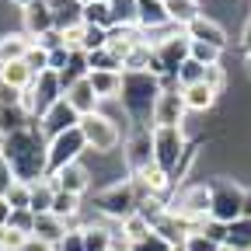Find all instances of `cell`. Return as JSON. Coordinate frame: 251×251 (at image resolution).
I'll use <instances>...</instances> for the list:
<instances>
[{
	"label": "cell",
	"mask_w": 251,
	"mask_h": 251,
	"mask_svg": "<svg viewBox=\"0 0 251 251\" xmlns=\"http://www.w3.org/2000/svg\"><path fill=\"white\" fill-rule=\"evenodd\" d=\"M181 248H185V251H224V244H216V241H213V237H206L202 230H196V234H188Z\"/></svg>",
	"instance_id": "41"
},
{
	"label": "cell",
	"mask_w": 251,
	"mask_h": 251,
	"mask_svg": "<svg viewBox=\"0 0 251 251\" xmlns=\"http://www.w3.org/2000/svg\"><path fill=\"white\" fill-rule=\"evenodd\" d=\"M175 244L168 241V237H161L157 230H150L147 237H140V241H133V244H126V251H171Z\"/></svg>",
	"instance_id": "36"
},
{
	"label": "cell",
	"mask_w": 251,
	"mask_h": 251,
	"mask_svg": "<svg viewBox=\"0 0 251 251\" xmlns=\"http://www.w3.org/2000/svg\"><path fill=\"white\" fill-rule=\"evenodd\" d=\"M168 4V18H171V25H178V28H188L196 18H202L206 11L199 7V0H164Z\"/></svg>",
	"instance_id": "24"
},
{
	"label": "cell",
	"mask_w": 251,
	"mask_h": 251,
	"mask_svg": "<svg viewBox=\"0 0 251 251\" xmlns=\"http://www.w3.org/2000/svg\"><path fill=\"white\" fill-rule=\"evenodd\" d=\"M202 234L213 237L216 244H227V224H216V220H206L202 224Z\"/></svg>",
	"instance_id": "48"
},
{
	"label": "cell",
	"mask_w": 251,
	"mask_h": 251,
	"mask_svg": "<svg viewBox=\"0 0 251 251\" xmlns=\"http://www.w3.org/2000/svg\"><path fill=\"white\" fill-rule=\"evenodd\" d=\"M39 46H42L46 52H52V49H63V46H67V39H63L59 28H52V31H46V35L39 39Z\"/></svg>",
	"instance_id": "49"
},
{
	"label": "cell",
	"mask_w": 251,
	"mask_h": 251,
	"mask_svg": "<svg viewBox=\"0 0 251 251\" xmlns=\"http://www.w3.org/2000/svg\"><path fill=\"white\" fill-rule=\"evenodd\" d=\"M0 157L11 164L14 178L25 185H35V181L49 178V140L42 136L39 122L0 140Z\"/></svg>",
	"instance_id": "1"
},
{
	"label": "cell",
	"mask_w": 251,
	"mask_h": 251,
	"mask_svg": "<svg viewBox=\"0 0 251 251\" xmlns=\"http://www.w3.org/2000/svg\"><path fill=\"white\" fill-rule=\"evenodd\" d=\"M84 25L112 28V7L108 4H84Z\"/></svg>",
	"instance_id": "35"
},
{
	"label": "cell",
	"mask_w": 251,
	"mask_h": 251,
	"mask_svg": "<svg viewBox=\"0 0 251 251\" xmlns=\"http://www.w3.org/2000/svg\"><path fill=\"white\" fill-rule=\"evenodd\" d=\"M150 230H153V224H150L143 213H133L129 220H122V237H126V244H133V241L147 237Z\"/></svg>",
	"instance_id": "32"
},
{
	"label": "cell",
	"mask_w": 251,
	"mask_h": 251,
	"mask_svg": "<svg viewBox=\"0 0 251 251\" xmlns=\"http://www.w3.org/2000/svg\"><path fill=\"white\" fill-rule=\"evenodd\" d=\"M80 126V115H77V108L63 98V101H56L49 112H46V119L39 122V129H42V136L46 140H56V136H63V133H70V129H77Z\"/></svg>",
	"instance_id": "12"
},
{
	"label": "cell",
	"mask_w": 251,
	"mask_h": 251,
	"mask_svg": "<svg viewBox=\"0 0 251 251\" xmlns=\"http://www.w3.org/2000/svg\"><path fill=\"white\" fill-rule=\"evenodd\" d=\"M161 91H164V80L157 74H150V70H122L119 101H122L126 115L133 119V126L153 129V108H157Z\"/></svg>",
	"instance_id": "2"
},
{
	"label": "cell",
	"mask_w": 251,
	"mask_h": 251,
	"mask_svg": "<svg viewBox=\"0 0 251 251\" xmlns=\"http://www.w3.org/2000/svg\"><path fill=\"white\" fill-rule=\"evenodd\" d=\"M67 230H70L67 220H59V216H52V213H42V216H35V234H31V237H39V241L59 248V241L67 237Z\"/></svg>",
	"instance_id": "22"
},
{
	"label": "cell",
	"mask_w": 251,
	"mask_h": 251,
	"mask_svg": "<svg viewBox=\"0 0 251 251\" xmlns=\"http://www.w3.org/2000/svg\"><path fill=\"white\" fill-rule=\"evenodd\" d=\"M105 46H108V28L84 25V42H80V49L91 56V52H98V49H105Z\"/></svg>",
	"instance_id": "34"
},
{
	"label": "cell",
	"mask_w": 251,
	"mask_h": 251,
	"mask_svg": "<svg viewBox=\"0 0 251 251\" xmlns=\"http://www.w3.org/2000/svg\"><path fill=\"white\" fill-rule=\"evenodd\" d=\"M202 80H206V67L196 63L192 56H188L181 67H178V74H175V84L178 87H192V84H202Z\"/></svg>",
	"instance_id": "30"
},
{
	"label": "cell",
	"mask_w": 251,
	"mask_h": 251,
	"mask_svg": "<svg viewBox=\"0 0 251 251\" xmlns=\"http://www.w3.org/2000/svg\"><path fill=\"white\" fill-rule=\"evenodd\" d=\"M188 56H192L196 63H202V67H216L224 52L213 49V46H206V42H192V52H188Z\"/></svg>",
	"instance_id": "42"
},
{
	"label": "cell",
	"mask_w": 251,
	"mask_h": 251,
	"mask_svg": "<svg viewBox=\"0 0 251 251\" xmlns=\"http://www.w3.org/2000/svg\"><path fill=\"white\" fill-rule=\"evenodd\" d=\"M28 126H35V119L25 105H0V140L28 129Z\"/></svg>",
	"instance_id": "19"
},
{
	"label": "cell",
	"mask_w": 251,
	"mask_h": 251,
	"mask_svg": "<svg viewBox=\"0 0 251 251\" xmlns=\"http://www.w3.org/2000/svg\"><path fill=\"white\" fill-rule=\"evenodd\" d=\"M91 87H94V94L105 101V98H119V91H122V74H115V70H91Z\"/></svg>",
	"instance_id": "25"
},
{
	"label": "cell",
	"mask_w": 251,
	"mask_h": 251,
	"mask_svg": "<svg viewBox=\"0 0 251 251\" xmlns=\"http://www.w3.org/2000/svg\"><path fill=\"white\" fill-rule=\"evenodd\" d=\"M7 230L31 237V234H35V213H31V209H14V213H11V224H7Z\"/></svg>",
	"instance_id": "39"
},
{
	"label": "cell",
	"mask_w": 251,
	"mask_h": 251,
	"mask_svg": "<svg viewBox=\"0 0 251 251\" xmlns=\"http://www.w3.org/2000/svg\"><path fill=\"white\" fill-rule=\"evenodd\" d=\"M59 251H84V227H70L59 241Z\"/></svg>",
	"instance_id": "44"
},
{
	"label": "cell",
	"mask_w": 251,
	"mask_h": 251,
	"mask_svg": "<svg viewBox=\"0 0 251 251\" xmlns=\"http://www.w3.org/2000/svg\"><path fill=\"white\" fill-rule=\"evenodd\" d=\"M25 251H59V248H56V244H46V241H39V237H28Z\"/></svg>",
	"instance_id": "50"
},
{
	"label": "cell",
	"mask_w": 251,
	"mask_h": 251,
	"mask_svg": "<svg viewBox=\"0 0 251 251\" xmlns=\"http://www.w3.org/2000/svg\"><path fill=\"white\" fill-rule=\"evenodd\" d=\"M80 133H84V140H87V150H94V153H112L115 147H119V126L108 119V115H101V112H94V115H84L80 119Z\"/></svg>",
	"instance_id": "9"
},
{
	"label": "cell",
	"mask_w": 251,
	"mask_h": 251,
	"mask_svg": "<svg viewBox=\"0 0 251 251\" xmlns=\"http://www.w3.org/2000/svg\"><path fill=\"white\" fill-rule=\"evenodd\" d=\"M188 52H192V39L185 35H175V39H164L161 46H153V56H150V74H157L161 80H175L178 67L188 59Z\"/></svg>",
	"instance_id": "8"
},
{
	"label": "cell",
	"mask_w": 251,
	"mask_h": 251,
	"mask_svg": "<svg viewBox=\"0 0 251 251\" xmlns=\"http://www.w3.org/2000/svg\"><path fill=\"white\" fill-rule=\"evenodd\" d=\"M209 206H213V199H209V181L185 185L181 192L168 202V209H171L175 216L188 220V224H192L196 230H202V224L209 220Z\"/></svg>",
	"instance_id": "6"
},
{
	"label": "cell",
	"mask_w": 251,
	"mask_h": 251,
	"mask_svg": "<svg viewBox=\"0 0 251 251\" xmlns=\"http://www.w3.org/2000/svg\"><path fill=\"white\" fill-rule=\"evenodd\" d=\"M140 202H143V196H140V188H136L133 178L112 181L108 188H101V192L94 196V206H98V213L119 220V224H122V220H129L133 213H140Z\"/></svg>",
	"instance_id": "4"
},
{
	"label": "cell",
	"mask_w": 251,
	"mask_h": 251,
	"mask_svg": "<svg viewBox=\"0 0 251 251\" xmlns=\"http://www.w3.org/2000/svg\"><path fill=\"white\" fill-rule=\"evenodd\" d=\"M67 101L77 108V115L84 119V115H94V112H98V94H94V87H91V80L84 77V80H77L70 91H67Z\"/></svg>",
	"instance_id": "20"
},
{
	"label": "cell",
	"mask_w": 251,
	"mask_h": 251,
	"mask_svg": "<svg viewBox=\"0 0 251 251\" xmlns=\"http://www.w3.org/2000/svg\"><path fill=\"white\" fill-rule=\"evenodd\" d=\"M241 46H244V49H251V18H248V25H244V35H241Z\"/></svg>",
	"instance_id": "52"
},
{
	"label": "cell",
	"mask_w": 251,
	"mask_h": 251,
	"mask_svg": "<svg viewBox=\"0 0 251 251\" xmlns=\"http://www.w3.org/2000/svg\"><path fill=\"white\" fill-rule=\"evenodd\" d=\"M188 147H192V143L185 140L181 126H153V164L161 168L168 178L178 175ZM171 185H175V181H171Z\"/></svg>",
	"instance_id": "3"
},
{
	"label": "cell",
	"mask_w": 251,
	"mask_h": 251,
	"mask_svg": "<svg viewBox=\"0 0 251 251\" xmlns=\"http://www.w3.org/2000/svg\"><path fill=\"white\" fill-rule=\"evenodd\" d=\"M7 202H11V209H28L31 206V185H25V181H14V188L4 196Z\"/></svg>",
	"instance_id": "43"
},
{
	"label": "cell",
	"mask_w": 251,
	"mask_h": 251,
	"mask_svg": "<svg viewBox=\"0 0 251 251\" xmlns=\"http://www.w3.org/2000/svg\"><path fill=\"white\" fill-rule=\"evenodd\" d=\"M112 248H115V234L108 227L84 224V251H112Z\"/></svg>",
	"instance_id": "26"
},
{
	"label": "cell",
	"mask_w": 251,
	"mask_h": 251,
	"mask_svg": "<svg viewBox=\"0 0 251 251\" xmlns=\"http://www.w3.org/2000/svg\"><path fill=\"white\" fill-rule=\"evenodd\" d=\"M206 84H209L216 94H224V87H227V70L220 67V63H216V67H206Z\"/></svg>",
	"instance_id": "45"
},
{
	"label": "cell",
	"mask_w": 251,
	"mask_h": 251,
	"mask_svg": "<svg viewBox=\"0 0 251 251\" xmlns=\"http://www.w3.org/2000/svg\"><path fill=\"white\" fill-rule=\"evenodd\" d=\"M14 181H18V178H14L11 164L4 161V157H0V199H4V196L11 192V188H14Z\"/></svg>",
	"instance_id": "47"
},
{
	"label": "cell",
	"mask_w": 251,
	"mask_h": 251,
	"mask_svg": "<svg viewBox=\"0 0 251 251\" xmlns=\"http://www.w3.org/2000/svg\"><path fill=\"white\" fill-rule=\"evenodd\" d=\"M25 67H28L31 74H35V77H39V74H46V70H49V52L35 42V46L28 49V56H25Z\"/></svg>",
	"instance_id": "40"
},
{
	"label": "cell",
	"mask_w": 251,
	"mask_h": 251,
	"mask_svg": "<svg viewBox=\"0 0 251 251\" xmlns=\"http://www.w3.org/2000/svg\"><path fill=\"white\" fill-rule=\"evenodd\" d=\"M11 4H21V7H31V4H39V0H11Z\"/></svg>",
	"instance_id": "54"
},
{
	"label": "cell",
	"mask_w": 251,
	"mask_h": 251,
	"mask_svg": "<svg viewBox=\"0 0 251 251\" xmlns=\"http://www.w3.org/2000/svg\"><path fill=\"white\" fill-rule=\"evenodd\" d=\"M11 213H14L11 202H7V199H0V227H7V224H11Z\"/></svg>",
	"instance_id": "51"
},
{
	"label": "cell",
	"mask_w": 251,
	"mask_h": 251,
	"mask_svg": "<svg viewBox=\"0 0 251 251\" xmlns=\"http://www.w3.org/2000/svg\"><path fill=\"white\" fill-rule=\"evenodd\" d=\"M244 192L248 188H241L234 178H213L209 181V220H216V224H237V220L244 216Z\"/></svg>",
	"instance_id": "5"
},
{
	"label": "cell",
	"mask_w": 251,
	"mask_h": 251,
	"mask_svg": "<svg viewBox=\"0 0 251 251\" xmlns=\"http://www.w3.org/2000/svg\"><path fill=\"white\" fill-rule=\"evenodd\" d=\"M49 213L59 216V220H74L80 213V196H70V192H59V188H56V199H52Z\"/></svg>",
	"instance_id": "31"
},
{
	"label": "cell",
	"mask_w": 251,
	"mask_h": 251,
	"mask_svg": "<svg viewBox=\"0 0 251 251\" xmlns=\"http://www.w3.org/2000/svg\"><path fill=\"white\" fill-rule=\"evenodd\" d=\"M63 98H67V91H63V84H59V74L46 70V74L35 77V84L25 91V108L31 112V119H35V122H42L46 112H49L56 101H63Z\"/></svg>",
	"instance_id": "7"
},
{
	"label": "cell",
	"mask_w": 251,
	"mask_h": 251,
	"mask_svg": "<svg viewBox=\"0 0 251 251\" xmlns=\"http://www.w3.org/2000/svg\"><path fill=\"white\" fill-rule=\"evenodd\" d=\"M0 105H25V91L11 87L7 80H0Z\"/></svg>",
	"instance_id": "46"
},
{
	"label": "cell",
	"mask_w": 251,
	"mask_h": 251,
	"mask_svg": "<svg viewBox=\"0 0 251 251\" xmlns=\"http://www.w3.org/2000/svg\"><path fill=\"white\" fill-rule=\"evenodd\" d=\"M35 46V39L25 35V31H7V35H0V63H21L28 56V49Z\"/></svg>",
	"instance_id": "18"
},
{
	"label": "cell",
	"mask_w": 251,
	"mask_h": 251,
	"mask_svg": "<svg viewBox=\"0 0 251 251\" xmlns=\"http://www.w3.org/2000/svg\"><path fill=\"white\" fill-rule=\"evenodd\" d=\"M4 80L11 87H18V91H28L31 84H35V74H31L25 67V59H21V63H7V67H4Z\"/></svg>",
	"instance_id": "33"
},
{
	"label": "cell",
	"mask_w": 251,
	"mask_h": 251,
	"mask_svg": "<svg viewBox=\"0 0 251 251\" xmlns=\"http://www.w3.org/2000/svg\"><path fill=\"white\" fill-rule=\"evenodd\" d=\"M49 181L59 188V192H70V196H84L87 188H91V181H94V175H91V168L87 164H70V168H63V171H56V175H49Z\"/></svg>",
	"instance_id": "15"
},
{
	"label": "cell",
	"mask_w": 251,
	"mask_h": 251,
	"mask_svg": "<svg viewBox=\"0 0 251 251\" xmlns=\"http://www.w3.org/2000/svg\"><path fill=\"white\" fill-rule=\"evenodd\" d=\"M80 4H108V0H80Z\"/></svg>",
	"instance_id": "55"
},
{
	"label": "cell",
	"mask_w": 251,
	"mask_h": 251,
	"mask_svg": "<svg viewBox=\"0 0 251 251\" xmlns=\"http://www.w3.org/2000/svg\"><path fill=\"white\" fill-rule=\"evenodd\" d=\"M0 80H4V63H0Z\"/></svg>",
	"instance_id": "57"
},
{
	"label": "cell",
	"mask_w": 251,
	"mask_h": 251,
	"mask_svg": "<svg viewBox=\"0 0 251 251\" xmlns=\"http://www.w3.org/2000/svg\"><path fill=\"white\" fill-rule=\"evenodd\" d=\"M52 199H56V185L46 178V181H35V185H31V213H35V216H42V213H49L52 209Z\"/></svg>",
	"instance_id": "28"
},
{
	"label": "cell",
	"mask_w": 251,
	"mask_h": 251,
	"mask_svg": "<svg viewBox=\"0 0 251 251\" xmlns=\"http://www.w3.org/2000/svg\"><path fill=\"white\" fill-rule=\"evenodd\" d=\"M224 248L227 251H251V220L248 216H241L237 224L227 227V244Z\"/></svg>",
	"instance_id": "27"
},
{
	"label": "cell",
	"mask_w": 251,
	"mask_h": 251,
	"mask_svg": "<svg viewBox=\"0 0 251 251\" xmlns=\"http://www.w3.org/2000/svg\"><path fill=\"white\" fill-rule=\"evenodd\" d=\"M185 35L192 39V42H206V46H213V49H220V52L227 49V31H224V25H220V21H213L209 14L196 18L192 25L185 28Z\"/></svg>",
	"instance_id": "16"
},
{
	"label": "cell",
	"mask_w": 251,
	"mask_h": 251,
	"mask_svg": "<svg viewBox=\"0 0 251 251\" xmlns=\"http://www.w3.org/2000/svg\"><path fill=\"white\" fill-rule=\"evenodd\" d=\"M164 25H171L164 0H136V28L153 31V28H164Z\"/></svg>",
	"instance_id": "17"
},
{
	"label": "cell",
	"mask_w": 251,
	"mask_h": 251,
	"mask_svg": "<svg viewBox=\"0 0 251 251\" xmlns=\"http://www.w3.org/2000/svg\"><path fill=\"white\" fill-rule=\"evenodd\" d=\"M46 4L52 7L59 31H67L74 25H84V4H80V0H46Z\"/></svg>",
	"instance_id": "21"
},
{
	"label": "cell",
	"mask_w": 251,
	"mask_h": 251,
	"mask_svg": "<svg viewBox=\"0 0 251 251\" xmlns=\"http://www.w3.org/2000/svg\"><path fill=\"white\" fill-rule=\"evenodd\" d=\"M171 251H185V248H171Z\"/></svg>",
	"instance_id": "58"
},
{
	"label": "cell",
	"mask_w": 251,
	"mask_h": 251,
	"mask_svg": "<svg viewBox=\"0 0 251 251\" xmlns=\"http://www.w3.org/2000/svg\"><path fill=\"white\" fill-rule=\"evenodd\" d=\"M244 216L251 220V188H248V192H244Z\"/></svg>",
	"instance_id": "53"
},
{
	"label": "cell",
	"mask_w": 251,
	"mask_h": 251,
	"mask_svg": "<svg viewBox=\"0 0 251 251\" xmlns=\"http://www.w3.org/2000/svg\"><path fill=\"white\" fill-rule=\"evenodd\" d=\"M52 28H56V14H52V7L46 4V0H39V4H31V7L21 11V31L31 35L35 42L46 35V31H52Z\"/></svg>",
	"instance_id": "14"
},
{
	"label": "cell",
	"mask_w": 251,
	"mask_h": 251,
	"mask_svg": "<svg viewBox=\"0 0 251 251\" xmlns=\"http://www.w3.org/2000/svg\"><path fill=\"white\" fill-rule=\"evenodd\" d=\"M150 56H153V46L150 42H140L129 56H126L122 70H150Z\"/></svg>",
	"instance_id": "37"
},
{
	"label": "cell",
	"mask_w": 251,
	"mask_h": 251,
	"mask_svg": "<svg viewBox=\"0 0 251 251\" xmlns=\"http://www.w3.org/2000/svg\"><path fill=\"white\" fill-rule=\"evenodd\" d=\"M112 251H119V248H112Z\"/></svg>",
	"instance_id": "59"
},
{
	"label": "cell",
	"mask_w": 251,
	"mask_h": 251,
	"mask_svg": "<svg viewBox=\"0 0 251 251\" xmlns=\"http://www.w3.org/2000/svg\"><path fill=\"white\" fill-rule=\"evenodd\" d=\"M84 150H87V140H84V133H80V126H77V129H70V133H63V136H56V140H49V175L77 164Z\"/></svg>",
	"instance_id": "11"
},
{
	"label": "cell",
	"mask_w": 251,
	"mask_h": 251,
	"mask_svg": "<svg viewBox=\"0 0 251 251\" xmlns=\"http://www.w3.org/2000/svg\"><path fill=\"white\" fill-rule=\"evenodd\" d=\"M185 98H181V87H164L161 98H157L153 108V126H181L185 122Z\"/></svg>",
	"instance_id": "13"
},
{
	"label": "cell",
	"mask_w": 251,
	"mask_h": 251,
	"mask_svg": "<svg viewBox=\"0 0 251 251\" xmlns=\"http://www.w3.org/2000/svg\"><path fill=\"white\" fill-rule=\"evenodd\" d=\"M122 164L129 175H140L153 164V129L147 126H133L129 140H126V150H122Z\"/></svg>",
	"instance_id": "10"
},
{
	"label": "cell",
	"mask_w": 251,
	"mask_h": 251,
	"mask_svg": "<svg viewBox=\"0 0 251 251\" xmlns=\"http://www.w3.org/2000/svg\"><path fill=\"white\" fill-rule=\"evenodd\" d=\"M112 7V28H133L136 25V0H108Z\"/></svg>",
	"instance_id": "29"
},
{
	"label": "cell",
	"mask_w": 251,
	"mask_h": 251,
	"mask_svg": "<svg viewBox=\"0 0 251 251\" xmlns=\"http://www.w3.org/2000/svg\"><path fill=\"white\" fill-rule=\"evenodd\" d=\"M87 63H91V70H115V74H122V59H119L112 49H98V52H91V56H87Z\"/></svg>",
	"instance_id": "38"
},
{
	"label": "cell",
	"mask_w": 251,
	"mask_h": 251,
	"mask_svg": "<svg viewBox=\"0 0 251 251\" xmlns=\"http://www.w3.org/2000/svg\"><path fill=\"white\" fill-rule=\"evenodd\" d=\"M244 59H248V70H251V49H244Z\"/></svg>",
	"instance_id": "56"
},
{
	"label": "cell",
	"mask_w": 251,
	"mask_h": 251,
	"mask_svg": "<svg viewBox=\"0 0 251 251\" xmlns=\"http://www.w3.org/2000/svg\"><path fill=\"white\" fill-rule=\"evenodd\" d=\"M181 98H185L188 112H206V108L216 105V91L202 80V84H192V87H181Z\"/></svg>",
	"instance_id": "23"
}]
</instances>
